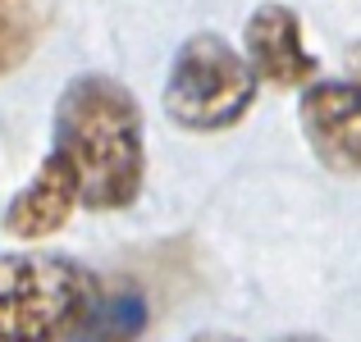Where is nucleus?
Instances as JSON below:
<instances>
[{"label":"nucleus","instance_id":"nucleus-9","mask_svg":"<svg viewBox=\"0 0 361 342\" xmlns=\"http://www.w3.org/2000/svg\"><path fill=\"white\" fill-rule=\"evenodd\" d=\"M192 342H243V338H233V334H197Z\"/></svg>","mask_w":361,"mask_h":342},{"label":"nucleus","instance_id":"nucleus-3","mask_svg":"<svg viewBox=\"0 0 361 342\" xmlns=\"http://www.w3.org/2000/svg\"><path fill=\"white\" fill-rule=\"evenodd\" d=\"M256 101V69L215 32H197L178 46L165 82V114L178 128H233Z\"/></svg>","mask_w":361,"mask_h":342},{"label":"nucleus","instance_id":"nucleus-5","mask_svg":"<svg viewBox=\"0 0 361 342\" xmlns=\"http://www.w3.org/2000/svg\"><path fill=\"white\" fill-rule=\"evenodd\" d=\"M247 60H252L256 78L274 82V87H307L316 78V55L302 42V18L288 5H261L247 18Z\"/></svg>","mask_w":361,"mask_h":342},{"label":"nucleus","instance_id":"nucleus-11","mask_svg":"<svg viewBox=\"0 0 361 342\" xmlns=\"http://www.w3.org/2000/svg\"><path fill=\"white\" fill-rule=\"evenodd\" d=\"M288 342H311V338H288Z\"/></svg>","mask_w":361,"mask_h":342},{"label":"nucleus","instance_id":"nucleus-2","mask_svg":"<svg viewBox=\"0 0 361 342\" xmlns=\"http://www.w3.org/2000/svg\"><path fill=\"white\" fill-rule=\"evenodd\" d=\"M101 283L64 255H0V342H69Z\"/></svg>","mask_w":361,"mask_h":342},{"label":"nucleus","instance_id":"nucleus-10","mask_svg":"<svg viewBox=\"0 0 361 342\" xmlns=\"http://www.w3.org/2000/svg\"><path fill=\"white\" fill-rule=\"evenodd\" d=\"M0 5H42V0H0Z\"/></svg>","mask_w":361,"mask_h":342},{"label":"nucleus","instance_id":"nucleus-7","mask_svg":"<svg viewBox=\"0 0 361 342\" xmlns=\"http://www.w3.org/2000/svg\"><path fill=\"white\" fill-rule=\"evenodd\" d=\"M151 306L133 283H115V288L97 292V306L87 310L82 329L69 342H137L147 334Z\"/></svg>","mask_w":361,"mask_h":342},{"label":"nucleus","instance_id":"nucleus-4","mask_svg":"<svg viewBox=\"0 0 361 342\" xmlns=\"http://www.w3.org/2000/svg\"><path fill=\"white\" fill-rule=\"evenodd\" d=\"M302 132L325 169L361 178V82H316L302 96Z\"/></svg>","mask_w":361,"mask_h":342},{"label":"nucleus","instance_id":"nucleus-1","mask_svg":"<svg viewBox=\"0 0 361 342\" xmlns=\"http://www.w3.org/2000/svg\"><path fill=\"white\" fill-rule=\"evenodd\" d=\"M55 151L73 165L87 210H123L147 178L137 101L115 78H73L55 106Z\"/></svg>","mask_w":361,"mask_h":342},{"label":"nucleus","instance_id":"nucleus-6","mask_svg":"<svg viewBox=\"0 0 361 342\" xmlns=\"http://www.w3.org/2000/svg\"><path fill=\"white\" fill-rule=\"evenodd\" d=\"M82 201V187L73 165L51 146V156L42 160V169L32 174V183L9 201L5 210V233L9 237H23V242H37V237H51L69 224L73 205Z\"/></svg>","mask_w":361,"mask_h":342},{"label":"nucleus","instance_id":"nucleus-8","mask_svg":"<svg viewBox=\"0 0 361 342\" xmlns=\"http://www.w3.org/2000/svg\"><path fill=\"white\" fill-rule=\"evenodd\" d=\"M42 37V5H0V73H14Z\"/></svg>","mask_w":361,"mask_h":342}]
</instances>
